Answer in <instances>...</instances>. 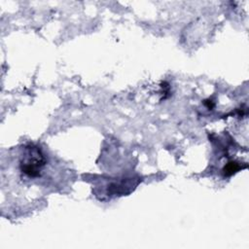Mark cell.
I'll use <instances>...</instances> for the list:
<instances>
[{"label": "cell", "instance_id": "6da1fadb", "mask_svg": "<svg viewBox=\"0 0 249 249\" xmlns=\"http://www.w3.org/2000/svg\"><path fill=\"white\" fill-rule=\"evenodd\" d=\"M21 172L30 178L40 175L41 170L46 164V159L42 151L33 145H29L24 149V154L20 160Z\"/></svg>", "mask_w": 249, "mask_h": 249}, {"label": "cell", "instance_id": "7a4b0ae2", "mask_svg": "<svg viewBox=\"0 0 249 249\" xmlns=\"http://www.w3.org/2000/svg\"><path fill=\"white\" fill-rule=\"evenodd\" d=\"M239 169H240V166H239L238 163H236V162H234V161H231V162H229V163L225 166L224 172H225L226 175L230 176V175H232L233 173L237 172Z\"/></svg>", "mask_w": 249, "mask_h": 249}]
</instances>
